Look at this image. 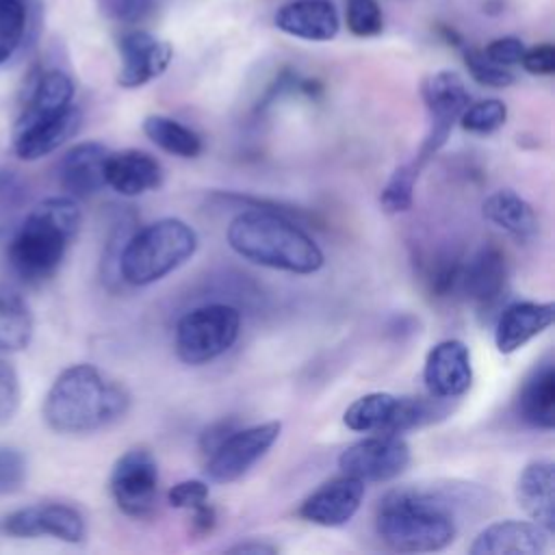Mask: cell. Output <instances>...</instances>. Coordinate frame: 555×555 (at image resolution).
Here are the masks:
<instances>
[{
	"mask_svg": "<svg viewBox=\"0 0 555 555\" xmlns=\"http://www.w3.org/2000/svg\"><path fill=\"white\" fill-rule=\"evenodd\" d=\"M397 405V397L390 392H369L358 397L343 414V423L351 431L364 434H384L392 412Z\"/></svg>",
	"mask_w": 555,
	"mask_h": 555,
	"instance_id": "28",
	"label": "cell"
},
{
	"mask_svg": "<svg viewBox=\"0 0 555 555\" xmlns=\"http://www.w3.org/2000/svg\"><path fill=\"white\" fill-rule=\"evenodd\" d=\"M228 553H236V555H271V553H278V546L275 544H269V542H260V540H245V542H238L234 546L228 548Z\"/></svg>",
	"mask_w": 555,
	"mask_h": 555,
	"instance_id": "42",
	"label": "cell"
},
{
	"mask_svg": "<svg viewBox=\"0 0 555 555\" xmlns=\"http://www.w3.org/2000/svg\"><path fill=\"white\" fill-rule=\"evenodd\" d=\"M80 228V208L74 197L59 195L39 202L26 219L0 232V258L11 273L28 284L50 280Z\"/></svg>",
	"mask_w": 555,
	"mask_h": 555,
	"instance_id": "1",
	"label": "cell"
},
{
	"mask_svg": "<svg viewBox=\"0 0 555 555\" xmlns=\"http://www.w3.org/2000/svg\"><path fill=\"white\" fill-rule=\"evenodd\" d=\"M410 464V447L399 434H373L349 444L338 466L360 481H388L399 477Z\"/></svg>",
	"mask_w": 555,
	"mask_h": 555,
	"instance_id": "11",
	"label": "cell"
},
{
	"mask_svg": "<svg viewBox=\"0 0 555 555\" xmlns=\"http://www.w3.org/2000/svg\"><path fill=\"white\" fill-rule=\"evenodd\" d=\"M423 379L431 397L455 399L462 397L473 384L470 351L462 340L449 338L434 345L425 358Z\"/></svg>",
	"mask_w": 555,
	"mask_h": 555,
	"instance_id": "13",
	"label": "cell"
},
{
	"mask_svg": "<svg viewBox=\"0 0 555 555\" xmlns=\"http://www.w3.org/2000/svg\"><path fill=\"white\" fill-rule=\"evenodd\" d=\"M191 512H193L191 531H193L195 535H206V533H210V531L215 529V525H217V514H215V507H212L208 501L202 503V505H197V507H193Z\"/></svg>",
	"mask_w": 555,
	"mask_h": 555,
	"instance_id": "40",
	"label": "cell"
},
{
	"mask_svg": "<svg viewBox=\"0 0 555 555\" xmlns=\"http://www.w3.org/2000/svg\"><path fill=\"white\" fill-rule=\"evenodd\" d=\"M516 501L529 520L555 531V466L548 460L529 462L516 481Z\"/></svg>",
	"mask_w": 555,
	"mask_h": 555,
	"instance_id": "22",
	"label": "cell"
},
{
	"mask_svg": "<svg viewBox=\"0 0 555 555\" xmlns=\"http://www.w3.org/2000/svg\"><path fill=\"white\" fill-rule=\"evenodd\" d=\"M421 95L429 113V132L414 158L421 167L434 156L449 139L453 124L460 119L462 111L470 104V93L457 72L442 69L427 76L421 85Z\"/></svg>",
	"mask_w": 555,
	"mask_h": 555,
	"instance_id": "8",
	"label": "cell"
},
{
	"mask_svg": "<svg viewBox=\"0 0 555 555\" xmlns=\"http://www.w3.org/2000/svg\"><path fill=\"white\" fill-rule=\"evenodd\" d=\"M167 501L176 509H193L208 501V483L199 479H184L169 488Z\"/></svg>",
	"mask_w": 555,
	"mask_h": 555,
	"instance_id": "36",
	"label": "cell"
},
{
	"mask_svg": "<svg viewBox=\"0 0 555 555\" xmlns=\"http://www.w3.org/2000/svg\"><path fill=\"white\" fill-rule=\"evenodd\" d=\"M503 9V2L501 0H488V2H483V11L486 13H499Z\"/></svg>",
	"mask_w": 555,
	"mask_h": 555,
	"instance_id": "44",
	"label": "cell"
},
{
	"mask_svg": "<svg viewBox=\"0 0 555 555\" xmlns=\"http://www.w3.org/2000/svg\"><path fill=\"white\" fill-rule=\"evenodd\" d=\"M421 165L416 160L405 163L392 171L386 186L379 193V204L386 212H403L412 206L414 184L418 180Z\"/></svg>",
	"mask_w": 555,
	"mask_h": 555,
	"instance_id": "29",
	"label": "cell"
},
{
	"mask_svg": "<svg viewBox=\"0 0 555 555\" xmlns=\"http://www.w3.org/2000/svg\"><path fill=\"white\" fill-rule=\"evenodd\" d=\"M241 312L230 304H206L186 312L176 325L173 347L184 364H206L238 338Z\"/></svg>",
	"mask_w": 555,
	"mask_h": 555,
	"instance_id": "7",
	"label": "cell"
},
{
	"mask_svg": "<svg viewBox=\"0 0 555 555\" xmlns=\"http://www.w3.org/2000/svg\"><path fill=\"white\" fill-rule=\"evenodd\" d=\"M26 481L24 455L7 444H0V494L17 492Z\"/></svg>",
	"mask_w": 555,
	"mask_h": 555,
	"instance_id": "34",
	"label": "cell"
},
{
	"mask_svg": "<svg viewBox=\"0 0 555 555\" xmlns=\"http://www.w3.org/2000/svg\"><path fill=\"white\" fill-rule=\"evenodd\" d=\"M453 503L447 494L421 488L392 490L377 512L379 540L399 553H431L455 538Z\"/></svg>",
	"mask_w": 555,
	"mask_h": 555,
	"instance_id": "4",
	"label": "cell"
},
{
	"mask_svg": "<svg viewBox=\"0 0 555 555\" xmlns=\"http://www.w3.org/2000/svg\"><path fill=\"white\" fill-rule=\"evenodd\" d=\"M282 425L278 421L234 429L228 434L206 460V477L217 483H230L241 479L280 438Z\"/></svg>",
	"mask_w": 555,
	"mask_h": 555,
	"instance_id": "9",
	"label": "cell"
},
{
	"mask_svg": "<svg viewBox=\"0 0 555 555\" xmlns=\"http://www.w3.org/2000/svg\"><path fill=\"white\" fill-rule=\"evenodd\" d=\"M24 199V186L13 171H0V208H13Z\"/></svg>",
	"mask_w": 555,
	"mask_h": 555,
	"instance_id": "39",
	"label": "cell"
},
{
	"mask_svg": "<svg viewBox=\"0 0 555 555\" xmlns=\"http://www.w3.org/2000/svg\"><path fill=\"white\" fill-rule=\"evenodd\" d=\"M548 531L533 520H499L477 533L470 555H540L548 546Z\"/></svg>",
	"mask_w": 555,
	"mask_h": 555,
	"instance_id": "17",
	"label": "cell"
},
{
	"mask_svg": "<svg viewBox=\"0 0 555 555\" xmlns=\"http://www.w3.org/2000/svg\"><path fill=\"white\" fill-rule=\"evenodd\" d=\"M104 180L106 186H111L119 195L134 197L160 186L163 167L152 154L143 150L108 152L104 165Z\"/></svg>",
	"mask_w": 555,
	"mask_h": 555,
	"instance_id": "20",
	"label": "cell"
},
{
	"mask_svg": "<svg viewBox=\"0 0 555 555\" xmlns=\"http://www.w3.org/2000/svg\"><path fill=\"white\" fill-rule=\"evenodd\" d=\"M507 260L505 254L488 243L481 245L466 262H462L460 291L479 308H494L507 291Z\"/></svg>",
	"mask_w": 555,
	"mask_h": 555,
	"instance_id": "15",
	"label": "cell"
},
{
	"mask_svg": "<svg viewBox=\"0 0 555 555\" xmlns=\"http://www.w3.org/2000/svg\"><path fill=\"white\" fill-rule=\"evenodd\" d=\"M2 531L15 538L52 535L63 542L78 544L87 535L82 514L65 503H39L11 512L2 520Z\"/></svg>",
	"mask_w": 555,
	"mask_h": 555,
	"instance_id": "12",
	"label": "cell"
},
{
	"mask_svg": "<svg viewBox=\"0 0 555 555\" xmlns=\"http://www.w3.org/2000/svg\"><path fill=\"white\" fill-rule=\"evenodd\" d=\"M555 321L553 301H516L501 310L494 325V343L501 353H514Z\"/></svg>",
	"mask_w": 555,
	"mask_h": 555,
	"instance_id": "18",
	"label": "cell"
},
{
	"mask_svg": "<svg viewBox=\"0 0 555 555\" xmlns=\"http://www.w3.org/2000/svg\"><path fill=\"white\" fill-rule=\"evenodd\" d=\"M278 30L306 39V41H330L338 35L340 20L330 0H293L275 13Z\"/></svg>",
	"mask_w": 555,
	"mask_h": 555,
	"instance_id": "21",
	"label": "cell"
},
{
	"mask_svg": "<svg viewBox=\"0 0 555 555\" xmlns=\"http://www.w3.org/2000/svg\"><path fill=\"white\" fill-rule=\"evenodd\" d=\"M362 499L364 481L343 473L306 496V501L299 505V516L312 525L340 527L356 516Z\"/></svg>",
	"mask_w": 555,
	"mask_h": 555,
	"instance_id": "16",
	"label": "cell"
},
{
	"mask_svg": "<svg viewBox=\"0 0 555 555\" xmlns=\"http://www.w3.org/2000/svg\"><path fill=\"white\" fill-rule=\"evenodd\" d=\"M520 65L533 76H551L555 72V48L551 43H538L529 50L525 48Z\"/></svg>",
	"mask_w": 555,
	"mask_h": 555,
	"instance_id": "38",
	"label": "cell"
},
{
	"mask_svg": "<svg viewBox=\"0 0 555 555\" xmlns=\"http://www.w3.org/2000/svg\"><path fill=\"white\" fill-rule=\"evenodd\" d=\"M481 212L490 223L518 241H531L538 234V217L533 206L509 189L492 193L483 202Z\"/></svg>",
	"mask_w": 555,
	"mask_h": 555,
	"instance_id": "24",
	"label": "cell"
},
{
	"mask_svg": "<svg viewBox=\"0 0 555 555\" xmlns=\"http://www.w3.org/2000/svg\"><path fill=\"white\" fill-rule=\"evenodd\" d=\"M98 7L104 17L124 26H137L156 15L163 0H98Z\"/></svg>",
	"mask_w": 555,
	"mask_h": 555,
	"instance_id": "31",
	"label": "cell"
},
{
	"mask_svg": "<svg viewBox=\"0 0 555 555\" xmlns=\"http://www.w3.org/2000/svg\"><path fill=\"white\" fill-rule=\"evenodd\" d=\"M345 20L356 37H375L384 28V15L375 0H349Z\"/></svg>",
	"mask_w": 555,
	"mask_h": 555,
	"instance_id": "33",
	"label": "cell"
},
{
	"mask_svg": "<svg viewBox=\"0 0 555 555\" xmlns=\"http://www.w3.org/2000/svg\"><path fill=\"white\" fill-rule=\"evenodd\" d=\"M108 150L98 141H85L65 152L59 165V182L74 199H85L106 186L104 165Z\"/></svg>",
	"mask_w": 555,
	"mask_h": 555,
	"instance_id": "19",
	"label": "cell"
},
{
	"mask_svg": "<svg viewBox=\"0 0 555 555\" xmlns=\"http://www.w3.org/2000/svg\"><path fill=\"white\" fill-rule=\"evenodd\" d=\"M143 132L167 154L180 158H195L202 152L199 134L167 115H147L143 119Z\"/></svg>",
	"mask_w": 555,
	"mask_h": 555,
	"instance_id": "27",
	"label": "cell"
},
{
	"mask_svg": "<svg viewBox=\"0 0 555 555\" xmlns=\"http://www.w3.org/2000/svg\"><path fill=\"white\" fill-rule=\"evenodd\" d=\"M225 238L245 260L286 273H314L325 260L312 236L282 212L267 208L238 212L230 221Z\"/></svg>",
	"mask_w": 555,
	"mask_h": 555,
	"instance_id": "2",
	"label": "cell"
},
{
	"mask_svg": "<svg viewBox=\"0 0 555 555\" xmlns=\"http://www.w3.org/2000/svg\"><path fill=\"white\" fill-rule=\"evenodd\" d=\"M108 486L117 507L126 516H150L154 512L158 492V466L154 455L143 447L128 449L113 464Z\"/></svg>",
	"mask_w": 555,
	"mask_h": 555,
	"instance_id": "10",
	"label": "cell"
},
{
	"mask_svg": "<svg viewBox=\"0 0 555 555\" xmlns=\"http://www.w3.org/2000/svg\"><path fill=\"white\" fill-rule=\"evenodd\" d=\"M74 82L61 69L39 74L13 126V150L22 160H37L59 150L80 128V108L72 104Z\"/></svg>",
	"mask_w": 555,
	"mask_h": 555,
	"instance_id": "5",
	"label": "cell"
},
{
	"mask_svg": "<svg viewBox=\"0 0 555 555\" xmlns=\"http://www.w3.org/2000/svg\"><path fill=\"white\" fill-rule=\"evenodd\" d=\"M121 67L117 82L126 89L141 87L156 76H160L173 56V50L167 41L156 39L147 30H128L117 41Z\"/></svg>",
	"mask_w": 555,
	"mask_h": 555,
	"instance_id": "14",
	"label": "cell"
},
{
	"mask_svg": "<svg viewBox=\"0 0 555 555\" xmlns=\"http://www.w3.org/2000/svg\"><path fill=\"white\" fill-rule=\"evenodd\" d=\"M20 408V379L15 369L0 358V425L9 423Z\"/></svg>",
	"mask_w": 555,
	"mask_h": 555,
	"instance_id": "35",
	"label": "cell"
},
{
	"mask_svg": "<svg viewBox=\"0 0 555 555\" xmlns=\"http://www.w3.org/2000/svg\"><path fill=\"white\" fill-rule=\"evenodd\" d=\"M128 403L124 386L106 379L93 364H74L52 382L43 418L59 434H87L121 418Z\"/></svg>",
	"mask_w": 555,
	"mask_h": 555,
	"instance_id": "3",
	"label": "cell"
},
{
	"mask_svg": "<svg viewBox=\"0 0 555 555\" xmlns=\"http://www.w3.org/2000/svg\"><path fill=\"white\" fill-rule=\"evenodd\" d=\"M464 63L470 72V76L483 85V87H492V89H503V87H509L514 85V74L505 67V65H499L494 61H490L483 50H477V48H466L464 50Z\"/></svg>",
	"mask_w": 555,
	"mask_h": 555,
	"instance_id": "32",
	"label": "cell"
},
{
	"mask_svg": "<svg viewBox=\"0 0 555 555\" xmlns=\"http://www.w3.org/2000/svg\"><path fill=\"white\" fill-rule=\"evenodd\" d=\"M195 249L197 234L186 221L158 219L126 241L117 260L119 275L132 286L154 284L184 264Z\"/></svg>",
	"mask_w": 555,
	"mask_h": 555,
	"instance_id": "6",
	"label": "cell"
},
{
	"mask_svg": "<svg viewBox=\"0 0 555 555\" xmlns=\"http://www.w3.org/2000/svg\"><path fill=\"white\" fill-rule=\"evenodd\" d=\"M438 30H440V35H442L449 43H453V46H460V43H462V37H460L453 28H449V26H440Z\"/></svg>",
	"mask_w": 555,
	"mask_h": 555,
	"instance_id": "43",
	"label": "cell"
},
{
	"mask_svg": "<svg viewBox=\"0 0 555 555\" xmlns=\"http://www.w3.org/2000/svg\"><path fill=\"white\" fill-rule=\"evenodd\" d=\"M516 408L527 425L544 431L555 427V369L551 362H542L531 371L518 392Z\"/></svg>",
	"mask_w": 555,
	"mask_h": 555,
	"instance_id": "23",
	"label": "cell"
},
{
	"mask_svg": "<svg viewBox=\"0 0 555 555\" xmlns=\"http://www.w3.org/2000/svg\"><path fill=\"white\" fill-rule=\"evenodd\" d=\"M522 52H525V43L518 37H499V39H492L483 48V54L490 61H494L499 65H505V67L520 63Z\"/></svg>",
	"mask_w": 555,
	"mask_h": 555,
	"instance_id": "37",
	"label": "cell"
},
{
	"mask_svg": "<svg viewBox=\"0 0 555 555\" xmlns=\"http://www.w3.org/2000/svg\"><path fill=\"white\" fill-rule=\"evenodd\" d=\"M33 312L24 297L0 284V351H20L33 338Z\"/></svg>",
	"mask_w": 555,
	"mask_h": 555,
	"instance_id": "25",
	"label": "cell"
},
{
	"mask_svg": "<svg viewBox=\"0 0 555 555\" xmlns=\"http://www.w3.org/2000/svg\"><path fill=\"white\" fill-rule=\"evenodd\" d=\"M507 119V106L503 100L488 98L468 104L460 115V126L473 134H490L499 130Z\"/></svg>",
	"mask_w": 555,
	"mask_h": 555,
	"instance_id": "30",
	"label": "cell"
},
{
	"mask_svg": "<svg viewBox=\"0 0 555 555\" xmlns=\"http://www.w3.org/2000/svg\"><path fill=\"white\" fill-rule=\"evenodd\" d=\"M39 0H0V65L9 61L39 20Z\"/></svg>",
	"mask_w": 555,
	"mask_h": 555,
	"instance_id": "26",
	"label": "cell"
},
{
	"mask_svg": "<svg viewBox=\"0 0 555 555\" xmlns=\"http://www.w3.org/2000/svg\"><path fill=\"white\" fill-rule=\"evenodd\" d=\"M232 431H234V421H221V423L210 425V427L202 434V438H199L202 451L208 455V453L215 451V449L219 447V442H221L228 434H232Z\"/></svg>",
	"mask_w": 555,
	"mask_h": 555,
	"instance_id": "41",
	"label": "cell"
}]
</instances>
